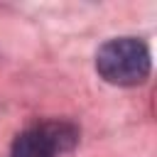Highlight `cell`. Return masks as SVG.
<instances>
[{
	"mask_svg": "<svg viewBox=\"0 0 157 157\" xmlns=\"http://www.w3.org/2000/svg\"><path fill=\"white\" fill-rule=\"evenodd\" d=\"M150 49L137 37L108 39L96 54L98 74L115 86H137L150 76Z\"/></svg>",
	"mask_w": 157,
	"mask_h": 157,
	"instance_id": "obj_1",
	"label": "cell"
},
{
	"mask_svg": "<svg viewBox=\"0 0 157 157\" xmlns=\"http://www.w3.org/2000/svg\"><path fill=\"white\" fill-rule=\"evenodd\" d=\"M74 142H76V130L71 125L44 123L22 130L10 147V157H56L61 150H69Z\"/></svg>",
	"mask_w": 157,
	"mask_h": 157,
	"instance_id": "obj_2",
	"label": "cell"
}]
</instances>
